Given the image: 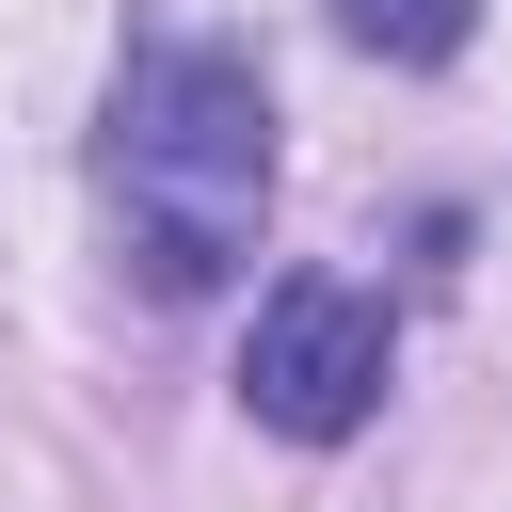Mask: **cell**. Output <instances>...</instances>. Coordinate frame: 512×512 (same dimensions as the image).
<instances>
[{"label":"cell","mask_w":512,"mask_h":512,"mask_svg":"<svg viewBox=\"0 0 512 512\" xmlns=\"http://www.w3.org/2000/svg\"><path fill=\"white\" fill-rule=\"evenodd\" d=\"M96 192L128 224V272L160 304H208L256 256V208H272V96H256V64L208 48V32H144L112 64Z\"/></svg>","instance_id":"obj_1"},{"label":"cell","mask_w":512,"mask_h":512,"mask_svg":"<svg viewBox=\"0 0 512 512\" xmlns=\"http://www.w3.org/2000/svg\"><path fill=\"white\" fill-rule=\"evenodd\" d=\"M240 400H256V432H288V448L368 432V416H384V304H368L352 272H288V288L256 304Z\"/></svg>","instance_id":"obj_2"},{"label":"cell","mask_w":512,"mask_h":512,"mask_svg":"<svg viewBox=\"0 0 512 512\" xmlns=\"http://www.w3.org/2000/svg\"><path fill=\"white\" fill-rule=\"evenodd\" d=\"M336 32L384 48V64H448V48L480 32V0H336Z\"/></svg>","instance_id":"obj_3"}]
</instances>
